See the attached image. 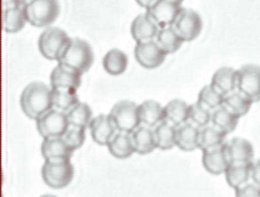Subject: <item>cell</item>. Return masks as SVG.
I'll use <instances>...</instances> for the list:
<instances>
[{"label": "cell", "instance_id": "6da1fadb", "mask_svg": "<svg viewBox=\"0 0 260 197\" xmlns=\"http://www.w3.org/2000/svg\"><path fill=\"white\" fill-rule=\"evenodd\" d=\"M20 107L25 116L36 121L53 108V88L42 82L27 84L21 93Z\"/></svg>", "mask_w": 260, "mask_h": 197}, {"label": "cell", "instance_id": "7a4b0ae2", "mask_svg": "<svg viewBox=\"0 0 260 197\" xmlns=\"http://www.w3.org/2000/svg\"><path fill=\"white\" fill-rule=\"evenodd\" d=\"M94 62V53L88 42L81 38H71L60 55L57 63L84 74Z\"/></svg>", "mask_w": 260, "mask_h": 197}, {"label": "cell", "instance_id": "3957f363", "mask_svg": "<svg viewBox=\"0 0 260 197\" xmlns=\"http://www.w3.org/2000/svg\"><path fill=\"white\" fill-rule=\"evenodd\" d=\"M28 23L37 28H47L60 15L59 0H33L26 5Z\"/></svg>", "mask_w": 260, "mask_h": 197}, {"label": "cell", "instance_id": "277c9868", "mask_svg": "<svg viewBox=\"0 0 260 197\" xmlns=\"http://www.w3.org/2000/svg\"><path fill=\"white\" fill-rule=\"evenodd\" d=\"M70 39L59 27H47L38 38V50L44 59L57 61Z\"/></svg>", "mask_w": 260, "mask_h": 197}, {"label": "cell", "instance_id": "5b68a950", "mask_svg": "<svg viewBox=\"0 0 260 197\" xmlns=\"http://www.w3.org/2000/svg\"><path fill=\"white\" fill-rule=\"evenodd\" d=\"M41 174L48 186L54 190H60L69 186V184L74 180L75 168L71 161H63V162L45 161Z\"/></svg>", "mask_w": 260, "mask_h": 197}, {"label": "cell", "instance_id": "8992f818", "mask_svg": "<svg viewBox=\"0 0 260 197\" xmlns=\"http://www.w3.org/2000/svg\"><path fill=\"white\" fill-rule=\"evenodd\" d=\"M117 132L132 133L141 126L140 105L129 100H121L111 108L110 113Z\"/></svg>", "mask_w": 260, "mask_h": 197}, {"label": "cell", "instance_id": "52a82bcc", "mask_svg": "<svg viewBox=\"0 0 260 197\" xmlns=\"http://www.w3.org/2000/svg\"><path fill=\"white\" fill-rule=\"evenodd\" d=\"M69 126L70 123L66 112L59 111L56 108H51L36 120L37 132L43 139L62 136Z\"/></svg>", "mask_w": 260, "mask_h": 197}, {"label": "cell", "instance_id": "ba28073f", "mask_svg": "<svg viewBox=\"0 0 260 197\" xmlns=\"http://www.w3.org/2000/svg\"><path fill=\"white\" fill-rule=\"evenodd\" d=\"M184 42H192L199 37L203 29V20L197 11L182 8L172 25Z\"/></svg>", "mask_w": 260, "mask_h": 197}, {"label": "cell", "instance_id": "9c48e42d", "mask_svg": "<svg viewBox=\"0 0 260 197\" xmlns=\"http://www.w3.org/2000/svg\"><path fill=\"white\" fill-rule=\"evenodd\" d=\"M238 71L237 90L243 93L253 102L260 101V66L254 63L242 66Z\"/></svg>", "mask_w": 260, "mask_h": 197}, {"label": "cell", "instance_id": "30bf717a", "mask_svg": "<svg viewBox=\"0 0 260 197\" xmlns=\"http://www.w3.org/2000/svg\"><path fill=\"white\" fill-rule=\"evenodd\" d=\"M137 62L146 69H155L165 62L168 54L165 53L156 41H148L136 43L134 50Z\"/></svg>", "mask_w": 260, "mask_h": 197}, {"label": "cell", "instance_id": "8fae6325", "mask_svg": "<svg viewBox=\"0 0 260 197\" xmlns=\"http://www.w3.org/2000/svg\"><path fill=\"white\" fill-rule=\"evenodd\" d=\"M74 150L70 145L63 140L62 136L57 138H45L41 145V152L44 161L50 162H63L71 161Z\"/></svg>", "mask_w": 260, "mask_h": 197}, {"label": "cell", "instance_id": "7c38bea8", "mask_svg": "<svg viewBox=\"0 0 260 197\" xmlns=\"http://www.w3.org/2000/svg\"><path fill=\"white\" fill-rule=\"evenodd\" d=\"M181 10L182 5L180 3L174 0H158L152 8L148 9L147 13L161 28V27L174 25Z\"/></svg>", "mask_w": 260, "mask_h": 197}, {"label": "cell", "instance_id": "4fadbf2b", "mask_svg": "<svg viewBox=\"0 0 260 197\" xmlns=\"http://www.w3.org/2000/svg\"><path fill=\"white\" fill-rule=\"evenodd\" d=\"M88 129L93 141L101 146H108L113 136L117 133V128L115 126L113 118L110 114L104 113L98 114L93 118Z\"/></svg>", "mask_w": 260, "mask_h": 197}, {"label": "cell", "instance_id": "5bb4252c", "mask_svg": "<svg viewBox=\"0 0 260 197\" xmlns=\"http://www.w3.org/2000/svg\"><path fill=\"white\" fill-rule=\"evenodd\" d=\"M225 144L219 147L202 151L203 152V154H202V165H203L205 171L211 175L225 174L226 169L229 168L230 163H231L228 153H226Z\"/></svg>", "mask_w": 260, "mask_h": 197}, {"label": "cell", "instance_id": "9a60e30c", "mask_svg": "<svg viewBox=\"0 0 260 197\" xmlns=\"http://www.w3.org/2000/svg\"><path fill=\"white\" fill-rule=\"evenodd\" d=\"M159 29L160 27L156 25L155 21L149 16L147 11L136 16L131 23V35L136 43L154 41L158 35Z\"/></svg>", "mask_w": 260, "mask_h": 197}, {"label": "cell", "instance_id": "2e32d148", "mask_svg": "<svg viewBox=\"0 0 260 197\" xmlns=\"http://www.w3.org/2000/svg\"><path fill=\"white\" fill-rule=\"evenodd\" d=\"M82 84V73L57 63L50 73V87L53 89H77Z\"/></svg>", "mask_w": 260, "mask_h": 197}, {"label": "cell", "instance_id": "e0dca14e", "mask_svg": "<svg viewBox=\"0 0 260 197\" xmlns=\"http://www.w3.org/2000/svg\"><path fill=\"white\" fill-rule=\"evenodd\" d=\"M226 153L231 163L252 162L254 159V147L252 142L243 138H232L225 144Z\"/></svg>", "mask_w": 260, "mask_h": 197}, {"label": "cell", "instance_id": "ac0fdd59", "mask_svg": "<svg viewBox=\"0 0 260 197\" xmlns=\"http://www.w3.org/2000/svg\"><path fill=\"white\" fill-rule=\"evenodd\" d=\"M26 23H28L26 13V5L21 4L14 8L3 9V28L9 34L22 31Z\"/></svg>", "mask_w": 260, "mask_h": 197}, {"label": "cell", "instance_id": "d6986e66", "mask_svg": "<svg viewBox=\"0 0 260 197\" xmlns=\"http://www.w3.org/2000/svg\"><path fill=\"white\" fill-rule=\"evenodd\" d=\"M199 132L201 128L190 122L178 126L176 130V146L184 152L196 151L199 148Z\"/></svg>", "mask_w": 260, "mask_h": 197}, {"label": "cell", "instance_id": "ffe728a7", "mask_svg": "<svg viewBox=\"0 0 260 197\" xmlns=\"http://www.w3.org/2000/svg\"><path fill=\"white\" fill-rule=\"evenodd\" d=\"M108 150L111 156L117 160L129 159L136 153L131 133L117 132L108 144Z\"/></svg>", "mask_w": 260, "mask_h": 197}, {"label": "cell", "instance_id": "44dd1931", "mask_svg": "<svg viewBox=\"0 0 260 197\" xmlns=\"http://www.w3.org/2000/svg\"><path fill=\"white\" fill-rule=\"evenodd\" d=\"M131 136L136 153L144 156V154L152 153L155 148H158L156 147L155 138H154V130L150 127L141 124L138 128H136L131 133Z\"/></svg>", "mask_w": 260, "mask_h": 197}, {"label": "cell", "instance_id": "7402d4cb", "mask_svg": "<svg viewBox=\"0 0 260 197\" xmlns=\"http://www.w3.org/2000/svg\"><path fill=\"white\" fill-rule=\"evenodd\" d=\"M238 71L232 67H220L211 77V86H214L223 95L237 90Z\"/></svg>", "mask_w": 260, "mask_h": 197}, {"label": "cell", "instance_id": "603a6c76", "mask_svg": "<svg viewBox=\"0 0 260 197\" xmlns=\"http://www.w3.org/2000/svg\"><path fill=\"white\" fill-rule=\"evenodd\" d=\"M140 117L141 124L154 128L165 121V107L155 100H147L140 104Z\"/></svg>", "mask_w": 260, "mask_h": 197}, {"label": "cell", "instance_id": "cb8c5ba5", "mask_svg": "<svg viewBox=\"0 0 260 197\" xmlns=\"http://www.w3.org/2000/svg\"><path fill=\"white\" fill-rule=\"evenodd\" d=\"M240 116L234 113L228 106L221 105L211 111V124L215 126L217 129L222 130L226 134H231L237 128L238 122H240Z\"/></svg>", "mask_w": 260, "mask_h": 197}, {"label": "cell", "instance_id": "d4e9b609", "mask_svg": "<svg viewBox=\"0 0 260 197\" xmlns=\"http://www.w3.org/2000/svg\"><path fill=\"white\" fill-rule=\"evenodd\" d=\"M252 162H241V163H230L229 168L225 172V178L229 186L236 190L241 185L246 184L250 180L252 175Z\"/></svg>", "mask_w": 260, "mask_h": 197}, {"label": "cell", "instance_id": "484cf974", "mask_svg": "<svg viewBox=\"0 0 260 197\" xmlns=\"http://www.w3.org/2000/svg\"><path fill=\"white\" fill-rule=\"evenodd\" d=\"M128 67V57L122 50L111 49L103 57V68L110 75H121Z\"/></svg>", "mask_w": 260, "mask_h": 197}, {"label": "cell", "instance_id": "4316f807", "mask_svg": "<svg viewBox=\"0 0 260 197\" xmlns=\"http://www.w3.org/2000/svg\"><path fill=\"white\" fill-rule=\"evenodd\" d=\"M153 130L156 147L159 150L168 151L176 146V126H174V124H171L165 120L156 127H154Z\"/></svg>", "mask_w": 260, "mask_h": 197}, {"label": "cell", "instance_id": "83f0119b", "mask_svg": "<svg viewBox=\"0 0 260 197\" xmlns=\"http://www.w3.org/2000/svg\"><path fill=\"white\" fill-rule=\"evenodd\" d=\"M165 107V120L174 126H182L189 120V104L182 99L169 101Z\"/></svg>", "mask_w": 260, "mask_h": 197}, {"label": "cell", "instance_id": "f1b7e54d", "mask_svg": "<svg viewBox=\"0 0 260 197\" xmlns=\"http://www.w3.org/2000/svg\"><path fill=\"white\" fill-rule=\"evenodd\" d=\"M156 43L159 44V47L165 51L168 55L170 54H175L176 51L180 50V48L182 47L184 41L181 38V35L176 32V29L172 26H166L161 27L159 29L158 35L155 38Z\"/></svg>", "mask_w": 260, "mask_h": 197}, {"label": "cell", "instance_id": "f546056e", "mask_svg": "<svg viewBox=\"0 0 260 197\" xmlns=\"http://www.w3.org/2000/svg\"><path fill=\"white\" fill-rule=\"evenodd\" d=\"M226 136H228L226 133L217 129L213 124L203 127L199 132V150L205 151L221 146L225 144Z\"/></svg>", "mask_w": 260, "mask_h": 197}, {"label": "cell", "instance_id": "4dcf8cb0", "mask_svg": "<svg viewBox=\"0 0 260 197\" xmlns=\"http://www.w3.org/2000/svg\"><path fill=\"white\" fill-rule=\"evenodd\" d=\"M68 114L69 123L71 126L76 127H82V128L88 129L89 124L93 121V111L90 108V106L86 102H77L70 111L66 112Z\"/></svg>", "mask_w": 260, "mask_h": 197}, {"label": "cell", "instance_id": "1f68e13d", "mask_svg": "<svg viewBox=\"0 0 260 197\" xmlns=\"http://www.w3.org/2000/svg\"><path fill=\"white\" fill-rule=\"evenodd\" d=\"M253 104L254 102L252 100L244 95L243 93H241L240 90H235V92L225 95V101H223V105L228 106L230 110L241 118L246 116L250 111Z\"/></svg>", "mask_w": 260, "mask_h": 197}, {"label": "cell", "instance_id": "d6a6232c", "mask_svg": "<svg viewBox=\"0 0 260 197\" xmlns=\"http://www.w3.org/2000/svg\"><path fill=\"white\" fill-rule=\"evenodd\" d=\"M80 102L77 89H53V108L69 112Z\"/></svg>", "mask_w": 260, "mask_h": 197}, {"label": "cell", "instance_id": "836d02e7", "mask_svg": "<svg viewBox=\"0 0 260 197\" xmlns=\"http://www.w3.org/2000/svg\"><path fill=\"white\" fill-rule=\"evenodd\" d=\"M225 101V95L222 93H220L215 87L211 86H204L201 89V92L198 94V102L201 105H203L204 107L209 108L210 111H214L219 106L223 105Z\"/></svg>", "mask_w": 260, "mask_h": 197}, {"label": "cell", "instance_id": "e575fe53", "mask_svg": "<svg viewBox=\"0 0 260 197\" xmlns=\"http://www.w3.org/2000/svg\"><path fill=\"white\" fill-rule=\"evenodd\" d=\"M188 122L197 126L198 128H203L205 126L211 124V111L204 107L199 102L189 105V120Z\"/></svg>", "mask_w": 260, "mask_h": 197}, {"label": "cell", "instance_id": "d590c367", "mask_svg": "<svg viewBox=\"0 0 260 197\" xmlns=\"http://www.w3.org/2000/svg\"><path fill=\"white\" fill-rule=\"evenodd\" d=\"M86 128L76 126H69L66 132L63 133L62 138L63 140L68 142L74 150H78L83 146L84 141H86Z\"/></svg>", "mask_w": 260, "mask_h": 197}, {"label": "cell", "instance_id": "8d00e7d4", "mask_svg": "<svg viewBox=\"0 0 260 197\" xmlns=\"http://www.w3.org/2000/svg\"><path fill=\"white\" fill-rule=\"evenodd\" d=\"M235 195L237 197H260V185L254 181H247L235 190Z\"/></svg>", "mask_w": 260, "mask_h": 197}, {"label": "cell", "instance_id": "74e56055", "mask_svg": "<svg viewBox=\"0 0 260 197\" xmlns=\"http://www.w3.org/2000/svg\"><path fill=\"white\" fill-rule=\"evenodd\" d=\"M250 180H253L254 183L260 185V160L252 163V175H250Z\"/></svg>", "mask_w": 260, "mask_h": 197}, {"label": "cell", "instance_id": "f35d334b", "mask_svg": "<svg viewBox=\"0 0 260 197\" xmlns=\"http://www.w3.org/2000/svg\"><path fill=\"white\" fill-rule=\"evenodd\" d=\"M156 2H158V0H136V3H137L141 8L146 9V10H148L149 8H152Z\"/></svg>", "mask_w": 260, "mask_h": 197}, {"label": "cell", "instance_id": "ab89813d", "mask_svg": "<svg viewBox=\"0 0 260 197\" xmlns=\"http://www.w3.org/2000/svg\"><path fill=\"white\" fill-rule=\"evenodd\" d=\"M22 4L21 0H3V9H8V8H14L17 7V5Z\"/></svg>", "mask_w": 260, "mask_h": 197}, {"label": "cell", "instance_id": "60d3db41", "mask_svg": "<svg viewBox=\"0 0 260 197\" xmlns=\"http://www.w3.org/2000/svg\"><path fill=\"white\" fill-rule=\"evenodd\" d=\"M21 2H22L23 5H27V4H29L31 2H33V0H21Z\"/></svg>", "mask_w": 260, "mask_h": 197}, {"label": "cell", "instance_id": "b9f144b4", "mask_svg": "<svg viewBox=\"0 0 260 197\" xmlns=\"http://www.w3.org/2000/svg\"><path fill=\"white\" fill-rule=\"evenodd\" d=\"M174 2H177V3H180V4H182L183 0H174Z\"/></svg>", "mask_w": 260, "mask_h": 197}]
</instances>
